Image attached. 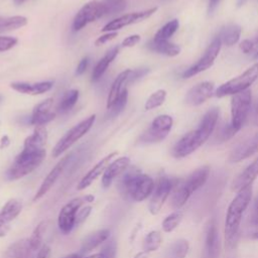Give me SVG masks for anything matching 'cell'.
Returning <instances> with one entry per match:
<instances>
[{"label":"cell","instance_id":"obj_1","mask_svg":"<svg viewBox=\"0 0 258 258\" xmlns=\"http://www.w3.org/2000/svg\"><path fill=\"white\" fill-rule=\"evenodd\" d=\"M219 109L212 108L204 115L199 126L185 133L172 147L171 154L175 158H183L200 148L214 133L219 119Z\"/></svg>","mask_w":258,"mask_h":258},{"label":"cell","instance_id":"obj_2","mask_svg":"<svg viewBox=\"0 0 258 258\" xmlns=\"http://www.w3.org/2000/svg\"><path fill=\"white\" fill-rule=\"evenodd\" d=\"M154 186V180L135 166L128 167L120 175L117 183L121 196L126 200L136 203L143 202L151 196Z\"/></svg>","mask_w":258,"mask_h":258},{"label":"cell","instance_id":"obj_3","mask_svg":"<svg viewBox=\"0 0 258 258\" xmlns=\"http://www.w3.org/2000/svg\"><path fill=\"white\" fill-rule=\"evenodd\" d=\"M252 199V186L239 190L230 203L225 218V244L228 249L236 247L242 218Z\"/></svg>","mask_w":258,"mask_h":258},{"label":"cell","instance_id":"obj_4","mask_svg":"<svg viewBox=\"0 0 258 258\" xmlns=\"http://www.w3.org/2000/svg\"><path fill=\"white\" fill-rule=\"evenodd\" d=\"M210 172V166L203 165L194 170L185 179H178L174 188L172 189L171 207L178 210L184 206L190 196L206 183Z\"/></svg>","mask_w":258,"mask_h":258},{"label":"cell","instance_id":"obj_5","mask_svg":"<svg viewBox=\"0 0 258 258\" xmlns=\"http://www.w3.org/2000/svg\"><path fill=\"white\" fill-rule=\"evenodd\" d=\"M45 154L44 148L39 150L23 148L8 168L6 172L7 179L16 180L29 174L41 164L45 158Z\"/></svg>","mask_w":258,"mask_h":258},{"label":"cell","instance_id":"obj_6","mask_svg":"<svg viewBox=\"0 0 258 258\" xmlns=\"http://www.w3.org/2000/svg\"><path fill=\"white\" fill-rule=\"evenodd\" d=\"M95 197L93 195H86L82 197L75 198L69 201L59 211L57 217V226L59 231L63 235L70 234L75 228L76 216L80 209L84 207L86 204L93 203Z\"/></svg>","mask_w":258,"mask_h":258},{"label":"cell","instance_id":"obj_7","mask_svg":"<svg viewBox=\"0 0 258 258\" xmlns=\"http://www.w3.org/2000/svg\"><path fill=\"white\" fill-rule=\"evenodd\" d=\"M258 79V62L251 66L243 74L224 83L215 92L218 98L228 95H235L248 90V88Z\"/></svg>","mask_w":258,"mask_h":258},{"label":"cell","instance_id":"obj_8","mask_svg":"<svg viewBox=\"0 0 258 258\" xmlns=\"http://www.w3.org/2000/svg\"><path fill=\"white\" fill-rule=\"evenodd\" d=\"M252 104V94L250 90L233 95L231 100V122L232 128L238 132L247 120Z\"/></svg>","mask_w":258,"mask_h":258},{"label":"cell","instance_id":"obj_9","mask_svg":"<svg viewBox=\"0 0 258 258\" xmlns=\"http://www.w3.org/2000/svg\"><path fill=\"white\" fill-rule=\"evenodd\" d=\"M95 120H96V115L93 114L87 119L75 125L73 128H71L54 145L51 155L53 157H58L60 154L67 151L72 145H74L78 140H80L83 136H85L88 133V131L94 125Z\"/></svg>","mask_w":258,"mask_h":258},{"label":"cell","instance_id":"obj_10","mask_svg":"<svg viewBox=\"0 0 258 258\" xmlns=\"http://www.w3.org/2000/svg\"><path fill=\"white\" fill-rule=\"evenodd\" d=\"M177 180L178 179L171 178L166 175H162L158 177L155 183L154 189L151 194V198L148 205V210L150 214L157 215L160 212L168 196L171 194L172 189L174 188Z\"/></svg>","mask_w":258,"mask_h":258},{"label":"cell","instance_id":"obj_11","mask_svg":"<svg viewBox=\"0 0 258 258\" xmlns=\"http://www.w3.org/2000/svg\"><path fill=\"white\" fill-rule=\"evenodd\" d=\"M173 125L171 116L163 114L153 119L150 127L140 136L142 143H158L164 140L169 134Z\"/></svg>","mask_w":258,"mask_h":258},{"label":"cell","instance_id":"obj_12","mask_svg":"<svg viewBox=\"0 0 258 258\" xmlns=\"http://www.w3.org/2000/svg\"><path fill=\"white\" fill-rule=\"evenodd\" d=\"M221 46H222V40H221L220 36L217 35L211 41V43L209 44V46L205 50L203 56L196 63H194L191 67L186 69L182 73L181 77L183 79H188V78H191V77L210 69L214 64L215 59L217 58V56H218V54L221 50Z\"/></svg>","mask_w":258,"mask_h":258},{"label":"cell","instance_id":"obj_13","mask_svg":"<svg viewBox=\"0 0 258 258\" xmlns=\"http://www.w3.org/2000/svg\"><path fill=\"white\" fill-rule=\"evenodd\" d=\"M107 14L106 5L97 0L86 3L76 14L73 22V28L75 31L81 30L89 23H92L103 15Z\"/></svg>","mask_w":258,"mask_h":258},{"label":"cell","instance_id":"obj_14","mask_svg":"<svg viewBox=\"0 0 258 258\" xmlns=\"http://www.w3.org/2000/svg\"><path fill=\"white\" fill-rule=\"evenodd\" d=\"M157 11V7H152L146 10L142 11H137V12H131L124 14L122 16H119L110 22H108L103 28L102 31L104 32H111V31H116L118 29H121L125 26L135 24L138 22H141L147 18H149L151 15H153Z\"/></svg>","mask_w":258,"mask_h":258},{"label":"cell","instance_id":"obj_15","mask_svg":"<svg viewBox=\"0 0 258 258\" xmlns=\"http://www.w3.org/2000/svg\"><path fill=\"white\" fill-rule=\"evenodd\" d=\"M22 211V203L17 199H10L0 211V238L6 236L12 222Z\"/></svg>","mask_w":258,"mask_h":258},{"label":"cell","instance_id":"obj_16","mask_svg":"<svg viewBox=\"0 0 258 258\" xmlns=\"http://www.w3.org/2000/svg\"><path fill=\"white\" fill-rule=\"evenodd\" d=\"M214 89L215 85L213 82L205 81L197 84L187 91L185 102L190 106H200L213 96Z\"/></svg>","mask_w":258,"mask_h":258},{"label":"cell","instance_id":"obj_17","mask_svg":"<svg viewBox=\"0 0 258 258\" xmlns=\"http://www.w3.org/2000/svg\"><path fill=\"white\" fill-rule=\"evenodd\" d=\"M71 155L67 154L64 155L54 166L53 168L47 173V175L44 177V179L42 180L39 188L37 189L36 194L33 197V202H36L38 200H40L44 195L47 194V191L52 187V185L54 184V182L56 181V179L59 177V175L61 174L62 170L64 169L67 163L69 162Z\"/></svg>","mask_w":258,"mask_h":258},{"label":"cell","instance_id":"obj_18","mask_svg":"<svg viewBox=\"0 0 258 258\" xmlns=\"http://www.w3.org/2000/svg\"><path fill=\"white\" fill-rule=\"evenodd\" d=\"M258 152V132L251 137L245 139L243 142L238 144L231 152L229 161L232 163L240 162L255 153Z\"/></svg>","mask_w":258,"mask_h":258},{"label":"cell","instance_id":"obj_19","mask_svg":"<svg viewBox=\"0 0 258 258\" xmlns=\"http://www.w3.org/2000/svg\"><path fill=\"white\" fill-rule=\"evenodd\" d=\"M117 155L116 151H113L111 153H109L108 155H106L105 157H103L100 161H98V163H96L83 177L82 179L79 181L78 185H77V189L78 190H83L85 188H87L88 186H90L93 181H95L102 173H104L105 169L107 168V166L110 164V161L113 157H115Z\"/></svg>","mask_w":258,"mask_h":258},{"label":"cell","instance_id":"obj_20","mask_svg":"<svg viewBox=\"0 0 258 258\" xmlns=\"http://www.w3.org/2000/svg\"><path fill=\"white\" fill-rule=\"evenodd\" d=\"M129 164H130V158L127 156L119 157L114 161L110 162V164L107 166L102 176L103 187L108 188L112 184V182L129 167Z\"/></svg>","mask_w":258,"mask_h":258},{"label":"cell","instance_id":"obj_21","mask_svg":"<svg viewBox=\"0 0 258 258\" xmlns=\"http://www.w3.org/2000/svg\"><path fill=\"white\" fill-rule=\"evenodd\" d=\"M52 103V98H47L41 103L37 104L32 111L30 123L34 126H44L48 122L52 121L55 117V113L50 111Z\"/></svg>","mask_w":258,"mask_h":258},{"label":"cell","instance_id":"obj_22","mask_svg":"<svg viewBox=\"0 0 258 258\" xmlns=\"http://www.w3.org/2000/svg\"><path fill=\"white\" fill-rule=\"evenodd\" d=\"M258 176V156L242 170L232 182V190L238 192L239 190L251 186L253 181Z\"/></svg>","mask_w":258,"mask_h":258},{"label":"cell","instance_id":"obj_23","mask_svg":"<svg viewBox=\"0 0 258 258\" xmlns=\"http://www.w3.org/2000/svg\"><path fill=\"white\" fill-rule=\"evenodd\" d=\"M205 252L207 258H218L219 256L220 239L215 219H212L207 227L205 237Z\"/></svg>","mask_w":258,"mask_h":258},{"label":"cell","instance_id":"obj_24","mask_svg":"<svg viewBox=\"0 0 258 258\" xmlns=\"http://www.w3.org/2000/svg\"><path fill=\"white\" fill-rule=\"evenodd\" d=\"M53 83L51 81L37 82V83H25V82H13L10 87L21 94L25 95H41L52 88Z\"/></svg>","mask_w":258,"mask_h":258},{"label":"cell","instance_id":"obj_25","mask_svg":"<svg viewBox=\"0 0 258 258\" xmlns=\"http://www.w3.org/2000/svg\"><path fill=\"white\" fill-rule=\"evenodd\" d=\"M110 237V230L103 228L86 236L81 243V253H89L98 246L102 245Z\"/></svg>","mask_w":258,"mask_h":258},{"label":"cell","instance_id":"obj_26","mask_svg":"<svg viewBox=\"0 0 258 258\" xmlns=\"http://www.w3.org/2000/svg\"><path fill=\"white\" fill-rule=\"evenodd\" d=\"M34 252L28 239H21L12 243L7 248L5 258H34Z\"/></svg>","mask_w":258,"mask_h":258},{"label":"cell","instance_id":"obj_27","mask_svg":"<svg viewBox=\"0 0 258 258\" xmlns=\"http://www.w3.org/2000/svg\"><path fill=\"white\" fill-rule=\"evenodd\" d=\"M47 141V130L44 126H35L33 133L24 140L23 148L39 150L43 149Z\"/></svg>","mask_w":258,"mask_h":258},{"label":"cell","instance_id":"obj_28","mask_svg":"<svg viewBox=\"0 0 258 258\" xmlns=\"http://www.w3.org/2000/svg\"><path fill=\"white\" fill-rule=\"evenodd\" d=\"M119 52V46H114L111 48L95 66L92 72V81L97 82L98 80L101 79V77L104 75L106 70L108 69L109 64L115 59Z\"/></svg>","mask_w":258,"mask_h":258},{"label":"cell","instance_id":"obj_29","mask_svg":"<svg viewBox=\"0 0 258 258\" xmlns=\"http://www.w3.org/2000/svg\"><path fill=\"white\" fill-rule=\"evenodd\" d=\"M131 71L132 70H125L123 72H121L117 78L115 79L114 83L112 84V87L110 89V92H109V95H108V98H107V109H110L112 107V105L115 103V101L118 99L119 95L121 94V88H122V85L128 81V78L131 74Z\"/></svg>","mask_w":258,"mask_h":258},{"label":"cell","instance_id":"obj_30","mask_svg":"<svg viewBox=\"0 0 258 258\" xmlns=\"http://www.w3.org/2000/svg\"><path fill=\"white\" fill-rule=\"evenodd\" d=\"M147 47L152 51H155L157 53H161L167 56H176L180 53V46L175 43L169 42L168 40L155 41L152 39L147 44Z\"/></svg>","mask_w":258,"mask_h":258},{"label":"cell","instance_id":"obj_31","mask_svg":"<svg viewBox=\"0 0 258 258\" xmlns=\"http://www.w3.org/2000/svg\"><path fill=\"white\" fill-rule=\"evenodd\" d=\"M241 27L238 24H228L225 27L222 28V30L219 33V36L222 40V44H225L227 46H232L235 43H237L240 39L241 35Z\"/></svg>","mask_w":258,"mask_h":258},{"label":"cell","instance_id":"obj_32","mask_svg":"<svg viewBox=\"0 0 258 258\" xmlns=\"http://www.w3.org/2000/svg\"><path fill=\"white\" fill-rule=\"evenodd\" d=\"M27 24V18L16 15L9 17H0V32L18 29Z\"/></svg>","mask_w":258,"mask_h":258},{"label":"cell","instance_id":"obj_33","mask_svg":"<svg viewBox=\"0 0 258 258\" xmlns=\"http://www.w3.org/2000/svg\"><path fill=\"white\" fill-rule=\"evenodd\" d=\"M178 27H179V21L177 19H172L168 21L161 28L157 30V32L153 37V40L155 41L168 40L177 31Z\"/></svg>","mask_w":258,"mask_h":258},{"label":"cell","instance_id":"obj_34","mask_svg":"<svg viewBox=\"0 0 258 258\" xmlns=\"http://www.w3.org/2000/svg\"><path fill=\"white\" fill-rule=\"evenodd\" d=\"M162 243V236L159 231H150L143 240V251L151 253L156 251Z\"/></svg>","mask_w":258,"mask_h":258},{"label":"cell","instance_id":"obj_35","mask_svg":"<svg viewBox=\"0 0 258 258\" xmlns=\"http://www.w3.org/2000/svg\"><path fill=\"white\" fill-rule=\"evenodd\" d=\"M188 251V241L186 239H178L171 244L168 251V258H185Z\"/></svg>","mask_w":258,"mask_h":258},{"label":"cell","instance_id":"obj_36","mask_svg":"<svg viewBox=\"0 0 258 258\" xmlns=\"http://www.w3.org/2000/svg\"><path fill=\"white\" fill-rule=\"evenodd\" d=\"M45 230H46V221H41L34 228L30 238L28 239L31 248L34 251H38L41 248V246L43 245L42 240H43V235H44Z\"/></svg>","mask_w":258,"mask_h":258},{"label":"cell","instance_id":"obj_37","mask_svg":"<svg viewBox=\"0 0 258 258\" xmlns=\"http://www.w3.org/2000/svg\"><path fill=\"white\" fill-rule=\"evenodd\" d=\"M182 217H183V214L181 211L176 210V211L172 212L167 217H165L164 220L162 221V223H161L162 230L165 233L172 232L173 230H175L178 227V225L180 224V222L182 220Z\"/></svg>","mask_w":258,"mask_h":258},{"label":"cell","instance_id":"obj_38","mask_svg":"<svg viewBox=\"0 0 258 258\" xmlns=\"http://www.w3.org/2000/svg\"><path fill=\"white\" fill-rule=\"evenodd\" d=\"M79 91L72 89L69 90L64 93L59 105H58V110L61 113H67L69 112L77 103L78 99H79Z\"/></svg>","mask_w":258,"mask_h":258},{"label":"cell","instance_id":"obj_39","mask_svg":"<svg viewBox=\"0 0 258 258\" xmlns=\"http://www.w3.org/2000/svg\"><path fill=\"white\" fill-rule=\"evenodd\" d=\"M166 98V91L163 89H159L157 91H155L154 93H152L149 98L147 99V101L145 102V110H152L155 109L159 106H161Z\"/></svg>","mask_w":258,"mask_h":258},{"label":"cell","instance_id":"obj_40","mask_svg":"<svg viewBox=\"0 0 258 258\" xmlns=\"http://www.w3.org/2000/svg\"><path fill=\"white\" fill-rule=\"evenodd\" d=\"M128 100V90L124 89L121 94L119 95L118 99L115 101V103L112 105V107L109 110V116L110 117H116L118 116L125 108Z\"/></svg>","mask_w":258,"mask_h":258},{"label":"cell","instance_id":"obj_41","mask_svg":"<svg viewBox=\"0 0 258 258\" xmlns=\"http://www.w3.org/2000/svg\"><path fill=\"white\" fill-rule=\"evenodd\" d=\"M237 132L232 128L230 123L229 124H224L219 129H217L214 141L216 143H223L225 141H228L232 137H234V135Z\"/></svg>","mask_w":258,"mask_h":258},{"label":"cell","instance_id":"obj_42","mask_svg":"<svg viewBox=\"0 0 258 258\" xmlns=\"http://www.w3.org/2000/svg\"><path fill=\"white\" fill-rule=\"evenodd\" d=\"M117 252V244L115 240H107L103 243L101 253L104 255L105 258H116Z\"/></svg>","mask_w":258,"mask_h":258},{"label":"cell","instance_id":"obj_43","mask_svg":"<svg viewBox=\"0 0 258 258\" xmlns=\"http://www.w3.org/2000/svg\"><path fill=\"white\" fill-rule=\"evenodd\" d=\"M107 8V14H113L122 11L126 7L125 0H106L104 2Z\"/></svg>","mask_w":258,"mask_h":258},{"label":"cell","instance_id":"obj_44","mask_svg":"<svg viewBox=\"0 0 258 258\" xmlns=\"http://www.w3.org/2000/svg\"><path fill=\"white\" fill-rule=\"evenodd\" d=\"M18 42V39L13 36H2L0 35V52L13 48Z\"/></svg>","mask_w":258,"mask_h":258},{"label":"cell","instance_id":"obj_45","mask_svg":"<svg viewBox=\"0 0 258 258\" xmlns=\"http://www.w3.org/2000/svg\"><path fill=\"white\" fill-rule=\"evenodd\" d=\"M91 212H92V207H91V206H84V207H82V208L80 209V211L78 212L77 216H76L75 227H76V226L78 227L79 225L83 224V223L87 220V218L90 216Z\"/></svg>","mask_w":258,"mask_h":258},{"label":"cell","instance_id":"obj_46","mask_svg":"<svg viewBox=\"0 0 258 258\" xmlns=\"http://www.w3.org/2000/svg\"><path fill=\"white\" fill-rule=\"evenodd\" d=\"M149 73V69L147 68H142V69H137L134 71H131V74L128 78V82H135L144 76H146Z\"/></svg>","mask_w":258,"mask_h":258},{"label":"cell","instance_id":"obj_47","mask_svg":"<svg viewBox=\"0 0 258 258\" xmlns=\"http://www.w3.org/2000/svg\"><path fill=\"white\" fill-rule=\"evenodd\" d=\"M118 35L117 31H111V32H107L101 36H99L96 40H95V45L96 46H99V45H102L112 39H114L116 36Z\"/></svg>","mask_w":258,"mask_h":258},{"label":"cell","instance_id":"obj_48","mask_svg":"<svg viewBox=\"0 0 258 258\" xmlns=\"http://www.w3.org/2000/svg\"><path fill=\"white\" fill-rule=\"evenodd\" d=\"M140 40H141V37L139 34H132V35H129L128 37H126L122 41V46L132 47V46L136 45Z\"/></svg>","mask_w":258,"mask_h":258},{"label":"cell","instance_id":"obj_49","mask_svg":"<svg viewBox=\"0 0 258 258\" xmlns=\"http://www.w3.org/2000/svg\"><path fill=\"white\" fill-rule=\"evenodd\" d=\"M247 236L251 240H258V223H251L248 230Z\"/></svg>","mask_w":258,"mask_h":258},{"label":"cell","instance_id":"obj_50","mask_svg":"<svg viewBox=\"0 0 258 258\" xmlns=\"http://www.w3.org/2000/svg\"><path fill=\"white\" fill-rule=\"evenodd\" d=\"M50 255H51L50 247L46 244H43L41 248L37 251L35 258H50Z\"/></svg>","mask_w":258,"mask_h":258},{"label":"cell","instance_id":"obj_51","mask_svg":"<svg viewBox=\"0 0 258 258\" xmlns=\"http://www.w3.org/2000/svg\"><path fill=\"white\" fill-rule=\"evenodd\" d=\"M254 41L250 40V39H244L242 40V42L240 43V48L244 53H249L252 51L253 47H254Z\"/></svg>","mask_w":258,"mask_h":258},{"label":"cell","instance_id":"obj_52","mask_svg":"<svg viewBox=\"0 0 258 258\" xmlns=\"http://www.w3.org/2000/svg\"><path fill=\"white\" fill-rule=\"evenodd\" d=\"M88 64H89V57L86 56L84 58L81 59V61L79 62L78 67H77V70H76V75L77 76H81L85 73V71L87 70L88 68Z\"/></svg>","mask_w":258,"mask_h":258},{"label":"cell","instance_id":"obj_53","mask_svg":"<svg viewBox=\"0 0 258 258\" xmlns=\"http://www.w3.org/2000/svg\"><path fill=\"white\" fill-rule=\"evenodd\" d=\"M251 223H258V198L255 199L254 206L252 209V214H251Z\"/></svg>","mask_w":258,"mask_h":258},{"label":"cell","instance_id":"obj_54","mask_svg":"<svg viewBox=\"0 0 258 258\" xmlns=\"http://www.w3.org/2000/svg\"><path fill=\"white\" fill-rule=\"evenodd\" d=\"M251 123L254 126H258V101L256 102V104L253 107L252 116H251Z\"/></svg>","mask_w":258,"mask_h":258},{"label":"cell","instance_id":"obj_55","mask_svg":"<svg viewBox=\"0 0 258 258\" xmlns=\"http://www.w3.org/2000/svg\"><path fill=\"white\" fill-rule=\"evenodd\" d=\"M221 0H209V6H208V12L210 15H212L215 10L217 9L219 3Z\"/></svg>","mask_w":258,"mask_h":258},{"label":"cell","instance_id":"obj_56","mask_svg":"<svg viewBox=\"0 0 258 258\" xmlns=\"http://www.w3.org/2000/svg\"><path fill=\"white\" fill-rule=\"evenodd\" d=\"M9 144H10V139H9V137H8L7 135L2 136L1 141H0V147H1V148H5V147H7Z\"/></svg>","mask_w":258,"mask_h":258},{"label":"cell","instance_id":"obj_57","mask_svg":"<svg viewBox=\"0 0 258 258\" xmlns=\"http://www.w3.org/2000/svg\"><path fill=\"white\" fill-rule=\"evenodd\" d=\"M133 258H148V253L141 251V252H138Z\"/></svg>","mask_w":258,"mask_h":258},{"label":"cell","instance_id":"obj_58","mask_svg":"<svg viewBox=\"0 0 258 258\" xmlns=\"http://www.w3.org/2000/svg\"><path fill=\"white\" fill-rule=\"evenodd\" d=\"M85 258H105V257L101 252H99V253H95V254H92L90 256H87Z\"/></svg>","mask_w":258,"mask_h":258},{"label":"cell","instance_id":"obj_59","mask_svg":"<svg viewBox=\"0 0 258 258\" xmlns=\"http://www.w3.org/2000/svg\"><path fill=\"white\" fill-rule=\"evenodd\" d=\"M63 258H85V257H82L80 254H77V253H73V254H70V255H67L66 257Z\"/></svg>","mask_w":258,"mask_h":258},{"label":"cell","instance_id":"obj_60","mask_svg":"<svg viewBox=\"0 0 258 258\" xmlns=\"http://www.w3.org/2000/svg\"><path fill=\"white\" fill-rule=\"evenodd\" d=\"M247 1H248V0H238V1H237V6H238V7H241V6H243Z\"/></svg>","mask_w":258,"mask_h":258},{"label":"cell","instance_id":"obj_61","mask_svg":"<svg viewBox=\"0 0 258 258\" xmlns=\"http://www.w3.org/2000/svg\"><path fill=\"white\" fill-rule=\"evenodd\" d=\"M14 1V3L16 4V5H20V4H22L23 2H25L26 0H13Z\"/></svg>","mask_w":258,"mask_h":258},{"label":"cell","instance_id":"obj_62","mask_svg":"<svg viewBox=\"0 0 258 258\" xmlns=\"http://www.w3.org/2000/svg\"><path fill=\"white\" fill-rule=\"evenodd\" d=\"M253 58H256V59H257V58H258V50H257V51H256V52H255V54H254V55H253Z\"/></svg>","mask_w":258,"mask_h":258},{"label":"cell","instance_id":"obj_63","mask_svg":"<svg viewBox=\"0 0 258 258\" xmlns=\"http://www.w3.org/2000/svg\"><path fill=\"white\" fill-rule=\"evenodd\" d=\"M254 43H255V44L258 43V35L256 36V38H255V40H254Z\"/></svg>","mask_w":258,"mask_h":258},{"label":"cell","instance_id":"obj_64","mask_svg":"<svg viewBox=\"0 0 258 258\" xmlns=\"http://www.w3.org/2000/svg\"><path fill=\"white\" fill-rule=\"evenodd\" d=\"M1 101H2V96L0 95V102H1Z\"/></svg>","mask_w":258,"mask_h":258}]
</instances>
